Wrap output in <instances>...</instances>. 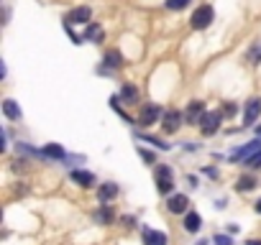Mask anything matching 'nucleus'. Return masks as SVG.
<instances>
[{
    "label": "nucleus",
    "instance_id": "nucleus-1",
    "mask_svg": "<svg viewBox=\"0 0 261 245\" xmlns=\"http://www.w3.org/2000/svg\"><path fill=\"white\" fill-rule=\"evenodd\" d=\"M213 18H215V11H213V6H200V8L192 13L190 23H192V28H195V31H202V28H210Z\"/></svg>",
    "mask_w": 261,
    "mask_h": 245
},
{
    "label": "nucleus",
    "instance_id": "nucleus-2",
    "mask_svg": "<svg viewBox=\"0 0 261 245\" xmlns=\"http://www.w3.org/2000/svg\"><path fill=\"white\" fill-rule=\"evenodd\" d=\"M154 179H156V189L159 194H169L174 189V179H172V169L169 166H159L154 171Z\"/></svg>",
    "mask_w": 261,
    "mask_h": 245
},
{
    "label": "nucleus",
    "instance_id": "nucleus-3",
    "mask_svg": "<svg viewBox=\"0 0 261 245\" xmlns=\"http://www.w3.org/2000/svg\"><path fill=\"white\" fill-rule=\"evenodd\" d=\"M220 110H213V112H205L202 115V120H200V131H202V136H213V133H218V128H220Z\"/></svg>",
    "mask_w": 261,
    "mask_h": 245
},
{
    "label": "nucleus",
    "instance_id": "nucleus-4",
    "mask_svg": "<svg viewBox=\"0 0 261 245\" xmlns=\"http://www.w3.org/2000/svg\"><path fill=\"white\" fill-rule=\"evenodd\" d=\"M90 16H92V11L87 8V6H80V8H72L67 16H64V26H72V23H87L90 26Z\"/></svg>",
    "mask_w": 261,
    "mask_h": 245
},
{
    "label": "nucleus",
    "instance_id": "nucleus-5",
    "mask_svg": "<svg viewBox=\"0 0 261 245\" xmlns=\"http://www.w3.org/2000/svg\"><path fill=\"white\" fill-rule=\"evenodd\" d=\"M179 126H182V112H179V110H167V112H164V120H162L164 133H177Z\"/></svg>",
    "mask_w": 261,
    "mask_h": 245
},
{
    "label": "nucleus",
    "instance_id": "nucleus-6",
    "mask_svg": "<svg viewBox=\"0 0 261 245\" xmlns=\"http://www.w3.org/2000/svg\"><path fill=\"white\" fill-rule=\"evenodd\" d=\"M258 115H261V97H251L243 107V122L246 126H253Z\"/></svg>",
    "mask_w": 261,
    "mask_h": 245
},
{
    "label": "nucleus",
    "instance_id": "nucleus-7",
    "mask_svg": "<svg viewBox=\"0 0 261 245\" xmlns=\"http://www.w3.org/2000/svg\"><path fill=\"white\" fill-rule=\"evenodd\" d=\"M205 112H207V110H205V102H200V100H192L190 110L185 112L187 126H200V120H202V115H205Z\"/></svg>",
    "mask_w": 261,
    "mask_h": 245
},
{
    "label": "nucleus",
    "instance_id": "nucleus-8",
    "mask_svg": "<svg viewBox=\"0 0 261 245\" xmlns=\"http://www.w3.org/2000/svg\"><path fill=\"white\" fill-rule=\"evenodd\" d=\"M258 151H261V138H256V141H251L248 146L238 148V151H236V154L230 156V161H243V164H246V161H248L251 156H256Z\"/></svg>",
    "mask_w": 261,
    "mask_h": 245
},
{
    "label": "nucleus",
    "instance_id": "nucleus-9",
    "mask_svg": "<svg viewBox=\"0 0 261 245\" xmlns=\"http://www.w3.org/2000/svg\"><path fill=\"white\" fill-rule=\"evenodd\" d=\"M159 115H162L159 105H146V107L141 110V115H139V126H141V128H149V126H154V122L159 120Z\"/></svg>",
    "mask_w": 261,
    "mask_h": 245
},
{
    "label": "nucleus",
    "instance_id": "nucleus-10",
    "mask_svg": "<svg viewBox=\"0 0 261 245\" xmlns=\"http://www.w3.org/2000/svg\"><path fill=\"white\" fill-rule=\"evenodd\" d=\"M187 204H190V199H187L185 194H172L169 202H167V207H169L172 215H182V212L187 209Z\"/></svg>",
    "mask_w": 261,
    "mask_h": 245
},
{
    "label": "nucleus",
    "instance_id": "nucleus-11",
    "mask_svg": "<svg viewBox=\"0 0 261 245\" xmlns=\"http://www.w3.org/2000/svg\"><path fill=\"white\" fill-rule=\"evenodd\" d=\"M144 245H167V235L159 232V230H151V227H144Z\"/></svg>",
    "mask_w": 261,
    "mask_h": 245
},
{
    "label": "nucleus",
    "instance_id": "nucleus-12",
    "mask_svg": "<svg viewBox=\"0 0 261 245\" xmlns=\"http://www.w3.org/2000/svg\"><path fill=\"white\" fill-rule=\"evenodd\" d=\"M72 181H77L82 189L95 187V176H92L90 171H82V169H74V171H72Z\"/></svg>",
    "mask_w": 261,
    "mask_h": 245
},
{
    "label": "nucleus",
    "instance_id": "nucleus-13",
    "mask_svg": "<svg viewBox=\"0 0 261 245\" xmlns=\"http://www.w3.org/2000/svg\"><path fill=\"white\" fill-rule=\"evenodd\" d=\"M97 197H100V202L105 204V202H110L113 197H118V184H113V181H105L100 189H97Z\"/></svg>",
    "mask_w": 261,
    "mask_h": 245
},
{
    "label": "nucleus",
    "instance_id": "nucleus-14",
    "mask_svg": "<svg viewBox=\"0 0 261 245\" xmlns=\"http://www.w3.org/2000/svg\"><path fill=\"white\" fill-rule=\"evenodd\" d=\"M85 39H87V41H92V44H100V41L105 39V31H102V26H97V23H90V26H87V31H85Z\"/></svg>",
    "mask_w": 261,
    "mask_h": 245
},
{
    "label": "nucleus",
    "instance_id": "nucleus-15",
    "mask_svg": "<svg viewBox=\"0 0 261 245\" xmlns=\"http://www.w3.org/2000/svg\"><path fill=\"white\" fill-rule=\"evenodd\" d=\"M39 154H41V156H46V159H57V161L67 159L64 148H62V146H57V143H49V146H46V148H41Z\"/></svg>",
    "mask_w": 261,
    "mask_h": 245
},
{
    "label": "nucleus",
    "instance_id": "nucleus-16",
    "mask_svg": "<svg viewBox=\"0 0 261 245\" xmlns=\"http://www.w3.org/2000/svg\"><path fill=\"white\" fill-rule=\"evenodd\" d=\"M120 64H123L120 51H118V49H110V51L105 54V67H108V69H118Z\"/></svg>",
    "mask_w": 261,
    "mask_h": 245
},
{
    "label": "nucleus",
    "instance_id": "nucleus-17",
    "mask_svg": "<svg viewBox=\"0 0 261 245\" xmlns=\"http://www.w3.org/2000/svg\"><path fill=\"white\" fill-rule=\"evenodd\" d=\"M200 225H202L200 215H197V212H187V217H185V230H187V232H197Z\"/></svg>",
    "mask_w": 261,
    "mask_h": 245
},
{
    "label": "nucleus",
    "instance_id": "nucleus-18",
    "mask_svg": "<svg viewBox=\"0 0 261 245\" xmlns=\"http://www.w3.org/2000/svg\"><path fill=\"white\" fill-rule=\"evenodd\" d=\"M3 112H6V117H11V120H18V117H21V107L16 105V100H6V102H3Z\"/></svg>",
    "mask_w": 261,
    "mask_h": 245
},
{
    "label": "nucleus",
    "instance_id": "nucleus-19",
    "mask_svg": "<svg viewBox=\"0 0 261 245\" xmlns=\"http://www.w3.org/2000/svg\"><path fill=\"white\" fill-rule=\"evenodd\" d=\"M120 97H123V102L134 105V102L139 100V92H136V87H134V84H123V89H120Z\"/></svg>",
    "mask_w": 261,
    "mask_h": 245
},
{
    "label": "nucleus",
    "instance_id": "nucleus-20",
    "mask_svg": "<svg viewBox=\"0 0 261 245\" xmlns=\"http://www.w3.org/2000/svg\"><path fill=\"white\" fill-rule=\"evenodd\" d=\"M256 187V179H251V176H241L238 179V184H236V189L238 192H251Z\"/></svg>",
    "mask_w": 261,
    "mask_h": 245
},
{
    "label": "nucleus",
    "instance_id": "nucleus-21",
    "mask_svg": "<svg viewBox=\"0 0 261 245\" xmlns=\"http://www.w3.org/2000/svg\"><path fill=\"white\" fill-rule=\"evenodd\" d=\"M192 3V0H167V8L169 11H182V8H187Z\"/></svg>",
    "mask_w": 261,
    "mask_h": 245
},
{
    "label": "nucleus",
    "instance_id": "nucleus-22",
    "mask_svg": "<svg viewBox=\"0 0 261 245\" xmlns=\"http://www.w3.org/2000/svg\"><path fill=\"white\" fill-rule=\"evenodd\" d=\"M248 62H251V64H258V62H261V41L253 44V49L248 51Z\"/></svg>",
    "mask_w": 261,
    "mask_h": 245
},
{
    "label": "nucleus",
    "instance_id": "nucleus-23",
    "mask_svg": "<svg viewBox=\"0 0 261 245\" xmlns=\"http://www.w3.org/2000/svg\"><path fill=\"white\" fill-rule=\"evenodd\" d=\"M136 138H144L146 143H151V146H156V148H164V151H169V143H164V141H159V138H151V136H136Z\"/></svg>",
    "mask_w": 261,
    "mask_h": 245
},
{
    "label": "nucleus",
    "instance_id": "nucleus-24",
    "mask_svg": "<svg viewBox=\"0 0 261 245\" xmlns=\"http://www.w3.org/2000/svg\"><path fill=\"white\" fill-rule=\"evenodd\" d=\"M97 220H100L102 225H110V220H113V212H110V207H108V204H105V207L97 212Z\"/></svg>",
    "mask_w": 261,
    "mask_h": 245
},
{
    "label": "nucleus",
    "instance_id": "nucleus-25",
    "mask_svg": "<svg viewBox=\"0 0 261 245\" xmlns=\"http://www.w3.org/2000/svg\"><path fill=\"white\" fill-rule=\"evenodd\" d=\"M246 166H248V169H261V151H258L256 156H251V159L246 161Z\"/></svg>",
    "mask_w": 261,
    "mask_h": 245
},
{
    "label": "nucleus",
    "instance_id": "nucleus-26",
    "mask_svg": "<svg viewBox=\"0 0 261 245\" xmlns=\"http://www.w3.org/2000/svg\"><path fill=\"white\" fill-rule=\"evenodd\" d=\"M139 156H141L146 164H154V154H151V151H146V148H139Z\"/></svg>",
    "mask_w": 261,
    "mask_h": 245
},
{
    "label": "nucleus",
    "instance_id": "nucleus-27",
    "mask_svg": "<svg viewBox=\"0 0 261 245\" xmlns=\"http://www.w3.org/2000/svg\"><path fill=\"white\" fill-rule=\"evenodd\" d=\"M213 242H215V245H233V240H230V237H225V235H215V237H213Z\"/></svg>",
    "mask_w": 261,
    "mask_h": 245
},
{
    "label": "nucleus",
    "instance_id": "nucleus-28",
    "mask_svg": "<svg viewBox=\"0 0 261 245\" xmlns=\"http://www.w3.org/2000/svg\"><path fill=\"white\" fill-rule=\"evenodd\" d=\"M220 112H225V115H233L236 112V105H223V110Z\"/></svg>",
    "mask_w": 261,
    "mask_h": 245
},
{
    "label": "nucleus",
    "instance_id": "nucleus-29",
    "mask_svg": "<svg viewBox=\"0 0 261 245\" xmlns=\"http://www.w3.org/2000/svg\"><path fill=\"white\" fill-rule=\"evenodd\" d=\"M246 245H261V240H248Z\"/></svg>",
    "mask_w": 261,
    "mask_h": 245
},
{
    "label": "nucleus",
    "instance_id": "nucleus-30",
    "mask_svg": "<svg viewBox=\"0 0 261 245\" xmlns=\"http://www.w3.org/2000/svg\"><path fill=\"white\" fill-rule=\"evenodd\" d=\"M256 212H258V215H261V199H258V202H256Z\"/></svg>",
    "mask_w": 261,
    "mask_h": 245
},
{
    "label": "nucleus",
    "instance_id": "nucleus-31",
    "mask_svg": "<svg viewBox=\"0 0 261 245\" xmlns=\"http://www.w3.org/2000/svg\"><path fill=\"white\" fill-rule=\"evenodd\" d=\"M258 136H261V128H258Z\"/></svg>",
    "mask_w": 261,
    "mask_h": 245
}]
</instances>
